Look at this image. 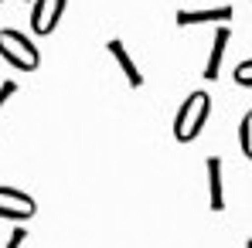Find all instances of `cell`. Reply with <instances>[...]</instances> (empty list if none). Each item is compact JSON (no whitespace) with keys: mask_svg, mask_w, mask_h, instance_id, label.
Returning a JSON list of instances; mask_svg holds the SVG:
<instances>
[{"mask_svg":"<svg viewBox=\"0 0 252 248\" xmlns=\"http://www.w3.org/2000/svg\"><path fill=\"white\" fill-rule=\"evenodd\" d=\"M208 112H211V95L208 92H191V95L181 102L177 116H174V139H177V143L198 139L201 129H205V123H208Z\"/></svg>","mask_w":252,"mask_h":248,"instance_id":"6da1fadb","label":"cell"},{"mask_svg":"<svg viewBox=\"0 0 252 248\" xmlns=\"http://www.w3.org/2000/svg\"><path fill=\"white\" fill-rule=\"evenodd\" d=\"M0 58H3L7 65H14L17 72H38V65H41L38 44L31 41L28 34L10 31V28L0 31Z\"/></svg>","mask_w":252,"mask_h":248,"instance_id":"7a4b0ae2","label":"cell"},{"mask_svg":"<svg viewBox=\"0 0 252 248\" xmlns=\"http://www.w3.org/2000/svg\"><path fill=\"white\" fill-rule=\"evenodd\" d=\"M34 197L28 194V191H17V187H0V218H7V221H28V218H34Z\"/></svg>","mask_w":252,"mask_h":248,"instance_id":"3957f363","label":"cell"},{"mask_svg":"<svg viewBox=\"0 0 252 248\" xmlns=\"http://www.w3.org/2000/svg\"><path fill=\"white\" fill-rule=\"evenodd\" d=\"M65 3L68 0H34V10H31V28L34 34H51L65 14Z\"/></svg>","mask_w":252,"mask_h":248,"instance_id":"277c9868","label":"cell"},{"mask_svg":"<svg viewBox=\"0 0 252 248\" xmlns=\"http://www.w3.org/2000/svg\"><path fill=\"white\" fill-rule=\"evenodd\" d=\"M177 28H194V24H232V7H211V10H177L174 14Z\"/></svg>","mask_w":252,"mask_h":248,"instance_id":"5b68a950","label":"cell"},{"mask_svg":"<svg viewBox=\"0 0 252 248\" xmlns=\"http://www.w3.org/2000/svg\"><path fill=\"white\" fill-rule=\"evenodd\" d=\"M228 24H218L215 28V41H211V55H208V65H205V82H215L221 75V61H225V48H228Z\"/></svg>","mask_w":252,"mask_h":248,"instance_id":"8992f818","label":"cell"},{"mask_svg":"<svg viewBox=\"0 0 252 248\" xmlns=\"http://www.w3.org/2000/svg\"><path fill=\"white\" fill-rule=\"evenodd\" d=\"M106 51L116 58V65H120V72L126 75V82L133 85V88H140V85H143V75H140V68L133 65V58H129L126 44L120 41V38H109V41H106Z\"/></svg>","mask_w":252,"mask_h":248,"instance_id":"52a82bcc","label":"cell"},{"mask_svg":"<svg viewBox=\"0 0 252 248\" xmlns=\"http://www.w3.org/2000/svg\"><path fill=\"white\" fill-rule=\"evenodd\" d=\"M208 204L211 211H225V173H221V160L208 157Z\"/></svg>","mask_w":252,"mask_h":248,"instance_id":"ba28073f","label":"cell"},{"mask_svg":"<svg viewBox=\"0 0 252 248\" xmlns=\"http://www.w3.org/2000/svg\"><path fill=\"white\" fill-rule=\"evenodd\" d=\"M239 146H242L246 157H252V112H246L242 123H239Z\"/></svg>","mask_w":252,"mask_h":248,"instance_id":"9c48e42d","label":"cell"},{"mask_svg":"<svg viewBox=\"0 0 252 248\" xmlns=\"http://www.w3.org/2000/svg\"><path fill=\"white\" fill-rule=\"evenodd\" d=\"M232 79H235V85L249 88V85H252V61H239L235 72H232Z\"/></svg>","mask_w":252,"mask_h":248,"instance_id":"30bf717a","label":"cell"},{"mask_svg":"<svg viewBox=\"0 0 252 248\" xmlns=\"http://www.w3.org/2000/svg\"><path fill=\"white\" fill-rule=\"evenodd\" d=\"M24 242H28V228H14V231H10V238H7V245H3V248H21Z\"/></svg>","mask_w":252,"mask_h":248,"instance_id":"8fae6325","label":"cell"},{"mask_svg":"<svg viewBox=\"0 0 252 248\" xmlns=\"http://www.w3.org/2000/svg\"><path fill=\"white\" fill-rule=\"evenodd\" d=\"M14 92H17V85L10 82V79H7V82L0 85V109H3V106H7V99H10V95H14Z\"/></svg>","mask_w":252,"mask_h":248,"instance_id":"7c38bea8","label":"cell"}]
</instances>
